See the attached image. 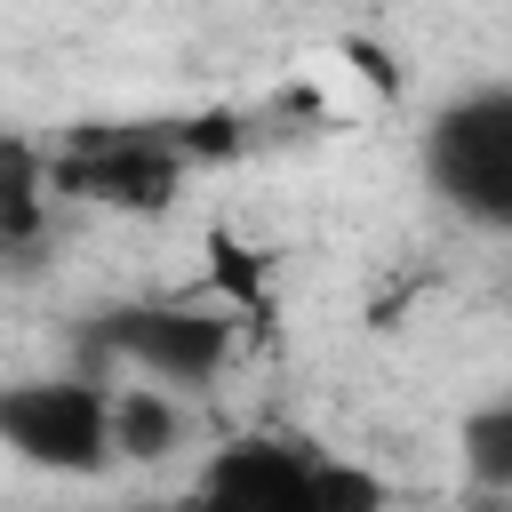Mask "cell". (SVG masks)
I'll use <instances>...</instances> for the list:
<instances>
[{
  "label": "cell",
  "mask_w": 512,
  "mask_h": 512,
  "mask_svg": "<svg viewBox=\"0 0 512 512\" xmlns=\"http://www.w3.org/2000/svg\"><path fill=\"white\" fill-rule=\"evenodd\" d=\"M424 176L464 224H480V232L512 224V88L504 80H480L432 112Z\"/></svg>",
  "instance_id": "cell-1"
},
{
  "label": "cell",
  "mask_w": 512,
  "mask_h": 512,
  "mask_svg": "<svg viewBox=\"0 0 512 512\" xmlns=\"http://www.w3.org/2000/svg\"><path fill=\"white\" fill-rule=\"evenodd\" d=\"M232 320L208 312L200 296H152V304H120L104 312L96 328V360L112 368L104 384H160V392H184V384H216L224 360H232Z\"/></svg>",
  "instance_id": "cell-2"
},
{
  "label": "cell",
  "mask_w": 512,
  "mask_h": 512,
  "mask_svg": "<svg viewBox=\"0 0 512 512\" xmlns=\"http://www.w3.org/2000/svg\"><path fill=\"white\" fill-rule=\"evenodd\" d=\"M48 192L112 216H160L184 192V152L168 128H80L48 152Z\"/></svg>",
  "instance_id": "cell-3"
},
{
  "label": "cell",
  "mask_w": 512,
  "mask_h": 512,
  "mask_svg": "<svg viewBox=\"0 0 512 512\" xmlns=\"http://www.w3.org/2000/svg\"><path fill=\"white\" fill-rule=\"evenodd\" d=\"M0 448L16 464H32V472H56V480L112 472L104 384L96 376H24V384H0Z\"/></svg>",
  "instance_id": "cell-4"
},
{
  "label": "cell",
  "mask_w": 512,
  "mask_h": 512,
  "mask_svg": "<svg viewBox=\"0 0 512 512\" xmlns=\"http://www.w3.org/2000/svg\"><path fill=\"white\" fill-rule=\"evenodd\" d=\"M192 512H328L320 504V456L280 440H232L208 456Z\"/></svg>",
  "instance_id": "cell-5"
},
{
  "label": "cell",
  "mask_w": 512,
  "mask_h": 512,
  "mask_svg": "<svg viewBox=\"0 0 512 512\" xmlns=\"http://www.w3.org/2000/svg\"><path fill=\"white\" fill-rule=\"evenodd\" d=\"M200 304L208 312H224L232 328L240 320H272L280 312V296H272V256L256 248V240H240L232 224H208L200 232Z\"/></svg>",
  "instance_id": "cell-6"
},
{
  "label": "cell",
  "mask_w": 512,
  "mask_h": 512,
  "mask_svg": "<svg viewBox=\"0 0 512 512\" xmlns=\"http://www.w3.org/2000/svg\"><path fill=\"white\" fill-rule=\"evenodd\" d=\"M192 416L176 392L160 384H104V440H112V464H168L184 448Z\"/></svg>",
  "instance_id": "cell-7"
},
{
  "label": "cell",
  "mask_w": 512,
  "mask_h": 512,
  "mask_svg": "<svg viewBox=\"0 0 512 512\" xmlns=\"http://www.w3.org/2000/svg\"><path fill=\"white\" fill-rule=\"evenodd\" d=\"M56 192H48V152L24 128H0V256H24L48 240Z\"/></svg>",
  "instance_id": "cell-8"
},
{
  "label": "cell",
  "mask_w": 512,
  "mask_h": 512,
  "mask_svg": "<svg viewBox=\"0 0 512 512\" xmlns=\"http://www.w3.org/2000/svg\"><path fill=\"white\" fill-rule=\"evenodd\" d=\"M464 472L480 488H504L512 480V400H488L464 416Z\"/></svg>",
  "instance_id": "cell-9"
}]
</instances>
